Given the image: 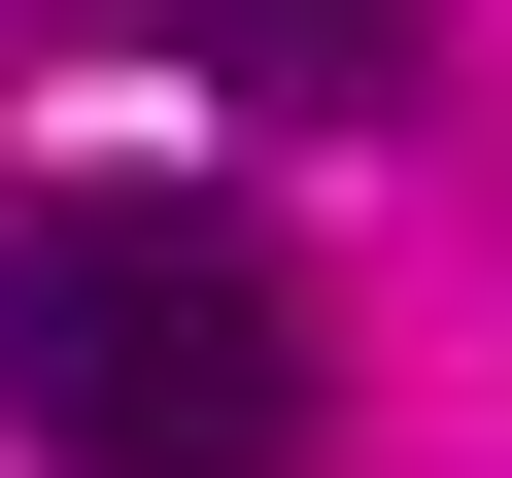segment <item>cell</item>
Returning a JSON list of instances; mask_svg holds the SVG:
<instances>
[{
    "label": "cell",
    "instance_id": "cell-2",
    "mask_svg": "<svg viewBox=\"0 0 512 478\" xmlns=\"http://www.w3.org/2000/svg\"><path fill=\"white\" fill-rule=\"evenodd\" d=\"M103 35H171L205 103H274V137H376L444 35H410V0H103Z\"/></svg>",
    "mask_w": 512,
    "mask_h": 478
},
{
    "label": "cell",
    "instance_id": "cell-1",
    "mask_svg": "<svg viewBox=\"0 0 512 478\" xmlns=\"http://www.w3.org/2000/svg\"><path fill=\"white\" fill-rule=\"evenodd\" d=\"M0 444L35 478H308L342 444V342L274 274V205H205V171L0 205Z\"/></svg>",
    "mask_w": 512,
    "mask_h": 478
}]
</instances>
